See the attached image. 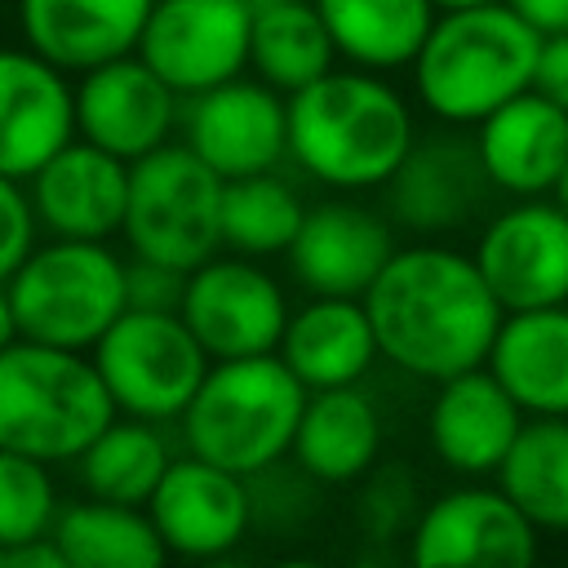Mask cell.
<instances>
[{
	"label": "cell",
	"mask_w": 568,
	"mask_h": 568,
	"mask_svg": "<svg viewBox=\"0 0 568 568\" xmlns=\"http://www.w3.org/2000/svg\"><path fill=\"white\" fill-rule=\"evenodd\" d=\"M475 146L497 191L524 200L546 195L568 164V111L546 93L524 89L479 120Z\"/></svg>",
	"instance_id": "21"
},
{
	"label": "cell",
	"mask_w": 568,
	"mask_h": 568,
	"mask_svg": "<svg viewBox=\"0 0 568 568\" xmlns=\"http://www.w3.org/2000/svg\"><path fill=\"white\" fill-rule=\"evenodd\" d=\"M155 0H18L27 44L62 71H93L138 53Z\"/></svg>",
	"instance_id": "22"
},
{
	"label": "cell",
	"mask_w": 568,
	"mask_h": 568,
	"mask_svg": "<svg viewBox=\"0 0 568 568\" xmlns=\"http://www.w3.org/2000/svg\"><path fill=\"white\" fill-rule=\"evenodd\" d=\"M550 195H555V200L568 209V164H564V173H559V182H555V191H550Z\"/></svg>",
	"instance_id": "39"
},
{
	"label": "cell",
	"mask_w": 568,
	"mask_h": 568,
	"mask_svg": "<svg viewBox=\"0 0 568 568\" xmlns=\"http://www.w3.org/2000/svg\"><path fill=\"white\" fill-rule=\"evenodd\" d=\"M18 337L93 351L129 311V262L106 240H62L31 248L9 275Z\"/></svg>",
	"instance_id": "6"
},
{
	"label": "cell",
	"mask_w": 568,
	"mask_h": 568,
	"mask_svg": "<svg viewBox=\"0 0 568 568\" xmlns=\"http://www.w3.org/2000/svg\"><path fill=\"white\" fill-rule=\"evenodd\" d=\"M532 417H568V306L506 311L484 359Z\"/></svg>",
	"instance_id": "23"
},
{
	"label": "cell",
	"mask_w": 568,
	"mask_h": 568,
	"mask_svg": "<svg viewBox=\"0 0 568 568\" xmlns=\"http://www.w3.org/2000/svg\"><path fill=\"white\" fill-rule=\"evenodd\" d=\"M93 364L115 399V413L173 422L200 390L213 355L200 346L182 311L129 306L93 346Z\"/></svg>",
	"instance_id": "8"
},
{
	"label": "cell",
	"mask_w": 568,
	"mask_h": 568,
	"mask_svg": "<svg viewBox=\"0 0 568 568\" xmlns=\"http://www.w3.org/2000/svg\"><path fill=\"white\" fill-rule=\"evenodd\" d=\"M53 541L62 546L67 568H155L169 555L146 506H124L106 497L58 510Z\"/></svg>",
	"instance_id": "26"
},
{
	"label": "cell",
	"mask_w": 568,
	"mask_h": 568,
	"mask_svg": "<svg viewBox=\"0 0 568 568\" xmlns=\"http://www.w3.org/2000/svg\"><path fill=\"white\" fill-rule=\"evenodd\" d=\"M18 337V315H13V297H9V284L0 280V351Z\"/></svg>",
	"instance_id": "38"
},
{
	"label": "cell",
	"mask_w": 568,
	"mask_h": 568,
	"mask_svg": "<svg viewBox=\"0 0 568 568\" xmlns=\"http://www.w3.org/2000/svg\"><path fill=\"white\" fill-rule=\"evenodd\" d=\"M146 515L155 519L169 555L213 559L248 532L253 497L244 488V475L191 453L169 462L160 488L146 501Z\"/></svg>",
	"instance_id": "15"
},
{
	"label": "cell",
	"mask_w": 568,
	"mask_h": 568,
	"mask_svg": "<svg viewBox=\"0 0 568 568\" xmlns=\"http://www.w3.org/2000/svg\"><path fill=\"white\" fill-rule=\"evenodd\" d=\"M186 146L222 178L271 173L288 155V98L266 80H222L191 93L182 115Z\"/></svg>",
	"instance_id": "11"
},
{
	"label": "cell",
	"mask_w": 568,
	"mask_h": 568,
	"mask_svg": "<svg viewBox=\"0 0 568 568\" xmlns=\"http://www.w3.org/2000/svg\"><path fill=\"white\" fill-rule=\"evenodd\" d=\"M342 58L368 71L413 67L430 22L435 0H315Z\"/></svg>",
	"instance_id": "27"
},
{
	"label": "cell",
	"mask_w": 568,
	"mask_h": 568,
	"mask_svg": "<svg viewBox=\"0 0 568 568\" xmlns=\"http://www.w3.org/2000/svg\"><path fill=\"white\" fill-rule=\"evenodd\" d=\"M488 186L493 182L484 173L479 146L470 138L435 133L408 146L386 182V204L399 226L417 235H439L466 226L479 213Z\"/></svg>",
	"instance_id": "19"
},
{
	"label": "cell",
	"mask_w": 568,
	"mask_h": 568,
	"mask_svg": "<svg viewBox=\"0 0 568 568\" xmlns=\"http://www.w3.org/2000/svg\"><path fill=\"white\" fill-rule=\"evenodd\" d=\"M75 138V89L31 44H0V173L31 178Z\"/></svg>",
	"instance_id": "17"
},
{
	"label": "cell",
	"mask_w": 568,
	"mask_h": 568,
	"mask_svg": "<svg viewBox=\"0 0 568 568\" xmlns=\"http://www.w3.org/2000/svg\"><path fill=\"white\" fill-rule=\"evenodd\" d=\"M377 351L426 382L479 368L506 320L475 257L444 244L395 248L364 293Z\"/></svg>",
	"instance_id": "1"
},
{
	"label": "cell",
	"mask_w": 568,
	"mask_h": 568,
	"mask_svg": "<svg viewBox=\"0 0 568 568\" xmlns=\"http://www.w3.org/2000/svg\"><path fill=\"white\" fill-rule=\"evenodd\" d=\"M333 58H337V44L315 0H280L253 13L248 62L280 93H297L311 80L328 75Z\"/></svg>",
	"instance_id": "28"
},
{
	"label": "cell",
	"mask_w": 568,
	"mask_h": 568,
	"mask_svg": "<svg viewBox=\"0 0 568 568\" xmlns=\"http://www.w3.org/2000/svg\"><path fill=\"white\" fill-rule=\"evenodd\" d=\"M186 275L178 266L151 262V257H133L129 262V306L142 311H182V293H186Z\"/></svg>",
	"instance_id": "34"
},
{
	"label": "cell",
	"mask_w": 568,
	"mask_h": 568,
	"mask_svg": "<svg viewBox=\"0 0 568 568\" xmlns=\"http://www.w3.org/2000/svg\"><path fill=\"white\" fill-rule=\"evenodd\" d=\"M178 120V89L138 53L111 58L75 84V133L120 160L155 151Z\"/></svg>",
	"instance_id": "14"
},
{
	"label": "cell",
	"mask_w": 568,
	"mask_h": 568,
	"mask_svg": "<svg viewBox=\"0 0 568 568\" xmlns=\"http://www.w3.org/2000/svg\"><path fill=\"white\" fill-rule=\"evenodd\" d=\"M222 191L226 178L204 164L186 142H160L129 164L124 240L133 257L195 271L222 248Z\"/></svg>",
	"instance_id": "7"
},
{
	"label": "cell",
	"mask_w": 568,
	"mask_h": 568,
	"mask_svg": "<svg viewBox=\"0 0 568 568\" xmlns=\"http://www.w3.org/2000/svg\"><path fill=\"white\" fill-rule=\"evenodd\" d=\"M36 209H31V191H22L18 178L0 173V280L9 284V275L27 262V253L36 248Z\"/></svg>",
	"instance_id": "33"
},
{
	"label": "cell",
	"mask_w": 568,
	"mask_h": 568,
	"mask_svg": "<svg viewBox=\"0 0 568 568\" xmlns=\"http://www.w3.org/2000/svg\"><path fill=\"white\" fill-rule=\"evenodd\" d=\"M541 40L546 36L506 0L439 9L413 58L422 106L444 124H479L488 111L532 89Z\"/></svg>",
	"instance_id": "3"
},
{
	"label": "cell",
	"mask_w": 568,
	"mask_h": 568,
	"mask_svg": "<svg viewBox=\"0 0 568 568\" xmlns=\"http://www.w3.org/2000/svg\"><path fill=\"white\" fill-rule=\"evenodd\" d=\"M248 36L253 9L244 0H155L138 58L191 98L244 71Z\"/></svg>",
	"instance_id": "10"
},
{
	"label": "cell",
	"mask_w": 568,
	"mask_h": 568,
	"mask_svg": "<svg viewBox=\"0 0 568 568\" xmlns=\"http://www.w3.org/2000/svg\"><path fill=\"white\" fill-rule=\"evenodd\" d=\"M306 209L297 191L271 173H248V178H226L222 191V244H231L244 257H271L288 253L297 240Z\"/></svg>",
	"instance_id": "31"
},
{
	"label": "cell",
	"mask_w": 568,
	"mask_h": 568,
	"mask_svg": "<svg viewBox=\"0 0 568 568\" xmlns=\"http://www.w3.org/2000/svg\"><path fill=\"white\" fill-rule=\"evenodd\" d=\"M537 524L501 493V488H453L435 497L413 528V564L448 568V564H497L528 568L537 559Z\"/></svg>",
	"instance_id": "13"
},
{
	"label": "cell",
	"mask_w": 568,
	"mask_h": 568,
	"mask_svg": "<svg viewBox=\"0 0 568 568\" xmlns=\"http://www.w3.org/2000/svg\"><path fill=\"white\" fill-rule=\"evenodd\" d=\"M532 89L546 93L550 102H559V106L568 111V31L541 40L537 71H532Z\"/></svg>",
	"instance_id": "35"
},
{
	"label": "cell",
	"mask_w": 568,
	"mask_h": 568,
	"mask_svg": "<svg viewBox=\"0 0 568 568\" xmlns=\"http://www.w3.org/2000/svg\"><path fill=\"white\" fill-rule=\"evenodd\" d=\"M244 4H248V9L257 13V9H266V4H280V0H244Z\"/></svg>",
	"instance_id": "41"
},
{
	"label": "cell",
	"mask_w": 568,
	"mask_h": 568,
	"mask_svg": "<svg viewBox=\"0 0 568 568\" xmlns=\"http://www.w3.org/2000/svg\"><path fill=\"white\" fill-rule=\"evenodd\" d=\"M31 209L49 235L62 240H111L124 231L129 209V160L102 151L89 138H71L31 178Z\"/></svg>",
	"instance_id": "16"
},
{
	"label": "cell",
	"mask_w": 568,
	"mask_h": 568,
	"mask_svg": "<svg viewBox=\"0 0 568 568\" xmlns=\"http://www.w3.org/2000/svg\"><path fill=\"white\" fill-rule=\"evenodd\" d=\"M288 302L275 275L253 257H209L186 275L182 320L213 359H244L280 351Z\"/></svg>",
	"instance_id": "9"
},
{
	"label": "cell",
	"mask_w": 568,
	"mask_h": 568,
	"mask_svg": "<svg viewBox=\"0 0 568 568\" xmlns=\"http://www.w3.org/2000/svg\"><path fill=\"white\" fill-rule=\"evenodd\" d=\"M377 448H382V417L364 390L324 386L306 395L293 435V462L302 466V475L320 484H351L373 470Z\"/></svg>",
	"instance_id": "25"
},
{
	"label": "cell",
	"mask_w": 568,
	"mask_h": 568,
	"mask_svg": "<svg viewBox=\"0 0 568 568\" xmlns=\"http://www.w3.org/2000/svg\"><path fill=\"white\" fill-rule=\"evenodd\" d=\"M497 488L541 532H568V417L524 422L497 466Z\"/></svg>",
	"instance_id": "29"
},
{
	"label": "cell",
	"mask_w": 568,
	"mask_h": 568,
	"mask_svg": "<svg viewBox=\"0 0 568 568\" xmlns=\"http://www.w3.org/2000/svg\"><path fill=\"white\" fill-rule=\"evenodd\" d=\"M4 568H67V555L53 541V532H44V537H31V541L13 546Z\"/></svg>",
	"instance_id": "36"
},
{
	"label": "cell",
	"mask_w": 568,
	"mask_h": 568,
	"mask_svg": "<svg viewBox=\"0 0 568 568\" xmlns=\"http://www.w3.org/2000/svg\"><path fill=\"white\" fill-rule=\"evenodd\" d=\"M169 444L155 430V422L142 417H124L111 422L80 457V484L89 488V497H106V501H124V506H146L151 493L160 488L164 470H169Z\"/></svg>",
	"instance_id": "30"
},
{
	"label": "cell",
	"mask_w": 568,
	"mask_h": 568,
	"mask_svg": "<svg viewBox=\"0 0 568 568\" xmlns=\"http://www.w3.org/2000/svg\"><path fill=\"white\" fill-rule=\"evenodd\" d=\"M413 142L404 98L368 67L328 71L288 93V155L324 186H386Z\"/></svg>",
	"instance_id": "2"
},
{
	"label": "cell",
	"mask_w": 568,
	"mask_h": 568,
	"mask_svg": "<svg viewBox=\"0 0 568 568\" xmlns=\"http://www.w3.org/2000/svg\"><path fill=\"white\" fill-rule=\"evenodd\" d=\"M519 18H528L541 36H559L568 31V0H506Z\"/></svg>",
	"instance_id": "37"
},
{
	"label": "cell",
	"mask_w": 568,
	"mask_h": 568,
	"mask_svg": "<svg viewBox=\"0 0 568 568\" xmlns=\"http://www.w3.org/2000/svg\"><path fill=\"white\" fill-rule=\"evenodd\" d=\"M377 333L364 297H315L288 315L280 359L302 377L306 390L355 386L377 359Z\"/></svg>",
	"instance_id": "24"
},
{
	"label": "cell",
	"mask_w": 568,
	"mask_h": 568,
	"mask_svg": "<svg viewBox=\"0 0 568 568\" xmlns=\"http://www.w3.org/2000/svg\"><path fill=\"white\" fill-rule=\"evenodd\" d=\"M115 422V399L93 355L13 337L0 351V448L75 462Z\"/></svg>",
	"instance_id": "5"
},
{
	"label": "cell",
	"mask_w": 568,
	"mask_h": 568,
	"mask_svg": "<svg viewBox=\"0 0 568 568\" xmlns=\"http://www.w3.org/2000/svg\"><path fill=\"white\" fill-rule=\"evenodd\" d=\"M462 4H484V0H435V9H462Z\"/></svg>",
	"instance_id": "40"
},
{
	"label": "cell",
	"mask_w": 568,
	"mask_h": 568,
	"mask_svg": "<svg viewBox=\"0 0 568 568\" xmlns=\"http://www.w3.org/2000/svg\"><path fill=\"white\" fill-rule=\"evenodd\" d=\"M58 493L49 462L0 448V546H22L31 537L53 532Z\"/></svg>",
	"instance_id": "32"
},
{
	"label": "cell",
	"mask_w": 568,
	"mask_h": 568,
	"mask_svg": "<svg viewBox=\"0 0 568 568\" xmlns=\"http://www.w3.org/2000/svg\"><path fill=\"white\" fill-rule=\"evenodd\" d=\"M475 262L506 311L568 302V209L532 195L497 213L479 235Z\"/></svg>",
	"instance_id": "12"
},
{
	"label": "cell",
	"mask_w": 568,
	"mask_h": 568,
	"mask_svg": "<svg viewBox=\"0 0 568 568\" xmlns=\"http://www.w3.org/2000/svg\"><path fill=\"white\" fill-rule=\"evenodd\" d=\"M524 426V408L515 395L493 377L488 364L453 373L439 382V395L426 413L430 453L457 475H497L501 457L510 453Z\"/></svg>",
	"instance_id": "20"
},
{
	"label": "cell",
	"mask_w": 568,
	"mask_h": 568,
	"mask_svg": "<svg viewBox=\"0 0 568 568\" xmlns=\"http://www.w3.org/2000/svg\"><path fill=\"white\" fill-rule=\"evenodd\" d=\"M390 253L395 235L373 209L351 200H324L306 209L297 240L288 244V266L315 297H364Z\"/></svg>",
	"instance_id": "18"
},
{
	"label": "cell",
	"mask_w": 568,
	"mask_h": 568,
	"mask_svg": "<svg viewBox=\"0 0 568 568\" xmlns=\"http://www.w3.org/2000/svg\"><path fill=\"white\" fill-rule=\"evenodd\" d=\"M306 395L311 390L302 386V377L275 351L213 359L186 413L178 417L182 439L195 457L253 479L284 453H293Z\"/></svg>",
	"instance_id": "4"
}]
</instances>
